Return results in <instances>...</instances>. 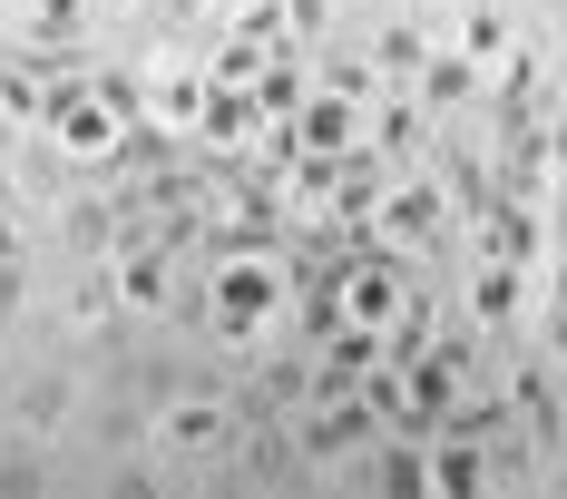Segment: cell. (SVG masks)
I'll use <instances>...</instances> for the list:
<instances>
[{"label": "cell", "mask_w": 567, "mask_h": 499, "mask_svg": "<svg viewBox=\"0 0 567 499\" xmlns=\"http://www.w3.org/2000/svg\"><path fill=\"white\" fill-rule=\"evenodd\" d=\"M275 304H284V275L265 265V255H255V265H226V275H216V324H226V333H255L265 314H275Z\"/></svg>", "instance_id": "6da1fadb"}, {"label": "cell", "mask_w": 567, "mask_h": 499, "mask_svg": "<svg viewBox=\"0 0 567 499\" xmlns=\"http://www.w3.org/2000/svg\"><path fill=\"white\" fill-rule=\"evenodd\" d=\"M157 450H167V460L226 450V401H216V391H186V401H167V421H157Z\"/></svg>", "instance_id": "7a4b0ae2"}, {"label": "cell", "mask_w": 567, "mask_h": 499, "mask_svg": "<svg viewBox=\"0 0 567 499\" xmlns=\"http://www.w3.org/2000/svg\"><path fill=\"white\" fill-rule=\"evenodd\" d=\"M59 157H79V166H109L117 157V109L109 99H89V109L69 99V109H59Z\"/></svg>", "instance_id": "3957f363"}, {"label": "cell", "mask_w": 567, "mask_h": 499, "mask_svg": "<svg viewBox=\"0 0 567 499\" xmlns=\"http://www.w3.org/2000/svg\"><path fill=\"white\" fill-rule=\"evenodd\" d=\"M441 216H451V196H441L431 176L392 186V206H382V225H392V235H441Z\"/></svg>", "instance_id": "277c9868"}, {"label": "cell", "mask_w": 567, "mask_h": 499, "mask_svg": "<svg viewBox=\"0 0 567 499\" xmlns=\"http://www.w3.org/2000/svg\"><path fill=\"white\" fill-rule=\"evenodd\" d=\"M109 294L127 304V314H157V294H167V255H117V275H109Z\"/></svg>", "instance_id": "5b68a950"}, {"label": "cell", "mask_w": 567, "mask_h": 499, "mask_svg": "<svg viewBox=\"0 0 567 499\" xmlns=\"http://www.w3.org/2000/svg\"><path fill=\"white\" fill-rule=\"evenodd\" d=\"M431 490H480V450H431Z\"/></svg>", "instance_id": "8992f818"}, {"label": "cell", "mask_w": 567, "mask_h": 499, "mask_svg": "<svg viewBox=\"0 0 567 499\" xmlns=\"http://www.w3.org/2000/svg\"><path fill=\"white\" fill-rule=\"evenodd\" d=\"M342 138H352V109H342V99H333V109H313V118H303V147H313V157H333Z\"/></svg>", "instance_id": "52a82bcc"}, {"label": "cell", "mask_w": 567, "mask_h": 499, "mask_svg": "<svg viewBox=\"0 0 567 499\" xmlns=\"http://www.w3.org/2000/svg\"><path fill=\"white\" fill-rule=\"evenodd\" d=\"M0 109H50V89L30 69H0Z\"/></svg>", "instance_id": "ba28073f"}, {"label": "cell", "mask_w": 567, "mask_h": 499, "mask_svg": "<svg viewBox=\"0 0 567 499\" xmlns=\"http://www.w3.org/2000/svg\"><path fill=\"white\" fill-rule=\"evenodd\" d=\"M20 294H30V265H20V255H0V314H20Z\"/></svg>", "instance_id": "9c48e42d"}, {"label": "cell", "mask_w": 567, "mask_h": 499, "mask_svg": "<svg viewBox=\"0 0 567 499\" xmlns=\"http://www.w3.org/2000/svg\"><path fill=\"white\" fill-rule=\"evenodd\" d=\"M313 20H333V0H293V30H313Z\"/></svg>", "instance_id": "30bf717a"}]
</instances>
